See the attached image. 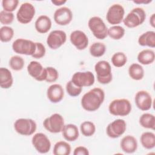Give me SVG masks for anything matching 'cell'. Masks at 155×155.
I'll return each instance as SVG.
<instances>
[{
  "label": "cell",
  "mask_w": 155,
  "mask_h": 155,
  "mask_svg": "<svg viewBox=\"0 0 155 155\" xmlns=\"http://www.w3.org/2000/svg\"><path fill=\"white\" fill-rule=\"evenodd\" d=\"M67 41L66 33L63 30H55L48 35L47 44L52 50H56L65 44Z\"/></svg>",
  "instance_id": "4fadbf2b"
},
{
  "label": "cell",
  "mask_w": 155,
  "mask_h": 155,
  "mask_svg": "<svg viewBox=\"0 0 155 155\" xmlns=\"http://www.w3.org/2000/svg\"><path fill=\"white\" fill-rule=\"evenodd\" d=\"M125 35V29L120 25H113L108 29V36L114 40H119Z\"/></svg>",
  "instance_id": "4dcf8cb0"
},
{
  "label": "cell",
  "mask_w": 155,
  "mask_h": 155,
  "mask_svg": "<svg viewBox=\"0 0 155 155\" xmlns=\"http://www.w3.org/2000/svg\"><path fill=\"white\" fill-rule=\"evenodd\" d=\"M105 99L104 91L98 87L85 93L81 98V106L87 111H94L99 108Z\"/></svg>",
  "instance_id": "6da1fadb"
},
{
  "label": "cell",
  "mask_w": 155,
  "mask_h": 155,
  "mask_svg": "<svg viewBox=\"0 0 155 155\" xmlns=\"http://www.w3.org/2000/svg\"><path fill=\"white\" fill-rule=\"evenodd\" d=\"M19 4L18 0H2V7L4 11L12 12L17 8Z\"/></svg>",
  "instance_id": "74e56055"
},
{
  "label": "cell",
  "mask_w": 155,
  "mask_h": 155,
  "mask_svg": "<svg viewBox=\"0 0 155 155\" xmlns=\"http://www.w3.org/2000/svg\"><path fill=\"white\" fill-rule=\"evenodd\" d=\"M140 125L148 129H151L154 130L155 129V117L151 113H145L142 114L139 120Z\"/></svg>",
  "instance_id": "83f0119b"
},
{
  "label": "cell",
  "mask_w": 155,
  "mask_h": 155,
  "mask_svg": "<svg viewBox=\"0 0 155 155\" xmlns=\"http://www.w3.org/2000/svg\"><path fill=\"white\" fill-rule=\"evenodd\" d=\"M28 73L33 78L38 81H45L47 77L46 68H44L41 63L38 61H32L27 68Z\"/></svg>",
  "instance_id": "2e32d148"
},
{
  "label": "cell",
  "mask_w": 155,
  "mask_h": 155,
  "mask_svg": "<svg viewBox=\"0 0 155 155\" xmlns=\"http://www.w3.org/2000/svg\"><path fill=\"white\" fill-rule=\"evenodd\" d=\"M14 128L19 134L23 136L32 135L36 130V122L28 118H19L14 123Z\"/></svg>",
  "instance_id": "52a82bcc"
},
{
  "label": "cell",
  "mask_w": 155,
  "mask_h": 155,
  "mask_svg": "<svg viewBox=\"0 0 155 155\" xmlns=\"http://www.w3.org/2000/svg\"><path fill=\"white\" fill-rule=\"evenodd\" d=\"M88 26L94 36L98 39H104L108 36V28L99 16L90 18L88 21Z\"/></svg>",
  "instance_id": "5b68a950"
},
{
  "label": "cell",
  "mask_w": 155,
  "mask_h": 155,
  "mask_svg": "<svg viewBox=\"0 0 155 155\" xmlns=\"http://www.w3.org/2000/svg\"><path fill=\"white\" fill-rule=\"evenodd\" d=\"M146 19V13L140 7L133 8L123 19L124 24L128 28H135L142 24Z\"/></svg>",
  "instance_id": "3957f363"
},
{
  "label": "cell",
  "mask_w": 155,
  "mask_h": 155,
  "mask_svg": "<svg viewBox=\"0 0 155 155\" xmlns=\"http://www.w3.org/2000/svg\"><path fill=\"white\" fill-rule=\"evenodd\" d=\"M132 107L127 99H116L112 101L108 106L109 113L113 116H126L131 111Z\"/></svg>",
  "instance_id": "7a4b0ae2"
},
{
  "label": "cell",
  "mask_w": 155,
  "mask_h": 155,
  "mask_svg": "<svg viewBox=\"0 0 155 155\" xmlns=\"http://www.w3.org/2000/svg\"><path fill=\"white\" fill-rule=\"evenodd\" d=\"M124 15L125 10L123 6L119 4H114L108 9L106 19L110 24L117 25L123 21Z\"/></svg>",
  "instance_id": "30bf717a"
},
{
  "label": "cell",
  "mask_w": 155,
  "mask_h": 155,
  "mask_svg": "<svg viewBox=\"0 0 155 155\" xmlns=\"http://www.w3.org/2000/svg\"><path fill=\"white\" fill-rule=\"evenodd\" d=\"M128 74L131 79L135 81H140L144 76L143 68L139 64L133 63L128 68Z\"/></svg>",
  "instance_id": "4316f807"
},
{
  "label": "cell",
  "mask_w": 155,
  "mask_h": 155,
  "mask_svg": "<svg viewBox=\"0 0 155 155\" xmlns=\"http://www.w3.org/2000/svg\"><path fill=\"white\" fill-rule=\"evenodd\" d=\"M31 143L36 150L41 154L48 153L51 148V142L48 137L42 133L34 134L31 139Z\"/></svg>",
  "instance_id": "7c38bea8"
},
{
  "label": "cell",
  "mask_w": 155,
  "mask_h": 155,
  "mask_svg": "<svg viewBox=\"0 0 155 155\" xmlns=\"http://www.w3.org/2000/svg\"><path fill=\"white\" fill-rule=\"evenodd\" d=\"M71 150V146L68 142L58 141L54 145L53 154L54 155H69Z\"/></svg>",
  "instance_id": "f1b7e54d"
},
{
  "label": "cell",
  "mask_w": 155,
  "mask_h": 155,
  "mask_svg": "<svg viewBox=\"0 0 155 155\" xmlns=\"http://www.w3.org/2000/svg\"><path fill=\"white\" fill-rule=\"evenodd\" d=\"M134 101L137 107L142 111L149 110L153 104L151 94L145 90L138 91L135 95Z\"/></svg>",
  "instance_id": "9a60e30c"
},
{
  "label": "cell",
  "mask_w": 155,
  "mask_h": 155,
  "mask_svg": "<svg viewBox=\"0 0 155 155\" xmlns=\"http://www.w3.org/2000/svg\"><path fill=\"white\" fill-rule=\"evenodd\" d=\"M12 49L18 54L32 56L35 52L36 42L29 39L18 38L13 42Z\"/></svg>",
  "instance_id": "8992f818"
},
{
  "label": "cell",
  "mask_w": 155,
  "mask_h": 155,
  "mask_svg": "<svg viewBox=\"0 0 155 155\" xmlns=\"http://www.w3.org/2000/svg\"><path fill=\"white\" fill-rule=\"evenodd\" d=\"M47 71V77L45 81L48 83L55 82L59 77V73L58 70L52 67H45Z\"/></svg>",
  "instance_id": "8d00e7d4"
},
{
  "label": "cell",
  "mask_w": 155,
  "mask_h": 155,
  "mask_svg": "<svg viewBox=\"0 0 155 155\" xmlns=\"http://www.w3.org/2000/svg\"><path fill=\"white\" fill-rule=\"evenodd\" d=\"M112 64L116 67H122L127 62V57L123 52H116L114 53L111 59Z\"/></svg>",
  "instance_id": "1f68e13d"
},
{
  "label": "cell",
  "mask_w": 155,
  "mask_h": 155,
  "mask_svg": "<svg viewBox=\"0 0 155 155\" xmlns=\"http://www.w3.org/2000/svg\"><path fill=\"white\" fill-rule=\"evenodd\" d=\"M35 8L29 2L22 3L16 13V19L19 22L27 24L30 22L35 16Z\"/></svg>",
  "instance_id": "9c48e42d"
},
{
  "label": "cell",
  "mask_w": 155,
  "mask_h": 155,
  "mask_svg": "<svg viewBox=\"0 0 155 155\" xmlns=\"http://www.w3.org/2000/svg\"><path fill=\"white\" fill-rule=\"evenodd\" d=\"M61 132L63 137L68 142L75 141L79 136L78 127L73 124L64 125Z\"/></svg>",
  "instance_id": "44dd1931"
},
{
  "label": "cell",
  "mask_w": 155,
  "mask_h": 155,
  "mask_svg": "<svg viewBox=\"0 0 155 155\" xmlns=\"http://www.w3.org/2000/svg\"><path fill=\"white\" fill-rule=\"evenodd\" d=\"M137 59L140 64L145 65L151 64L155 59L154 51L150 49H144L138 53Z\"/></svg>",
  "instance_id": "d4e9b609"
},
{
  "label": "cell",
  "mask_w": 155,
  "mask_h": 155,
  "mask_svg": "<svg viewBox=\"0 0 155 155\" xmlns=\"http://www.w3.org/2000/svg\"><path fill=\"white\" fill-rule=\"evenodd\" d=\"M71 81L76 86L82 88L93 85L94 83L95 78L91 71H78L73 74Z\"/></svg>",
  "instance_id": "8fae6325"
},
{
  "label": "cell",
  "mask_w": 155,
  "mask_h": 155,
  "mask_svg": "<svg viewBox=\"0 0 155 155\" xmlns=\"http://www.w3.org/2000/svg\"><path fill=\"white\" fill-rule=\"evenodd\" d=\"M138 43L141 46H147L151 48L155 47V32L154 31H147L138 38Z\"/></svg>",
  "instance_id": "cb8c5ba5"
},
{
  "label": "cell",
  "mask_w": 155,
  "mask_h": 155,
  "mask_svg": "<svg viewBox=\"0 0 155 155\" xmlns=\"http://www.w3.org/2000/svg\"><path fill=\"white\" fill-rule=\"evenodd\" d=\"M152 1L151 0H137V1H133V2L136 3V4H148L150 2H151Z\"/></svg>",
  "instance_id": "ee69618b"
},
{
  "label": "cell",
  "mask_w": 155,
  "mask_h": 155,
  "mask_svg": "<svg viewBox=\"0 0 155 155\" xmlns=\"http://www.w3.org/2000/svg\"><path fill=\"white\" fill-rule=\"evenodd\" d=\"M97 80L101 84H108L113 79L111 67L106 61H99L94 65Z\"/></svg>",
  "instance_id": "277c9868"
},
{
  "label": "cell",
  "mask_w": 155,
  "mask_h": 155,
  "mask_svg": "<svg viewBox=\"0 0 155 155\" xmlns=\"http://www.w3.org/2000/svg\"><path fill=\"white\" fill-rule=\"evenodd\" d=\"M54 22L59 25H67L73 19L71 10L67 7H62L56 9L53 15Z\"/></svg>",
  "instance_id": "e0dca14e"
},
{
  "label": "cell",
  "mask_w": 155,
  "mask_h": 155,
  "mask_svg": "<svg viewBox=\"0 0 155 155\" xmlns=\"http://www.w3.org/2000/svg\"><path fill=\"white\" fill-rule=\"evenodd\" d=\"M53 4H54L56 6H61L63 4H64L67 1L65 0H53L51 1Z\"/></svg>",
  "instance_id": "b9f144b4"
},
{
  "label": "cell",
  "mask_w": 155,
  "mask_h": 155,
  "mask_svg": "<svg viewBox=\"0 0 155 155\" xmlns=\"http://www.w3.org/2000/svg\"><path fill=\"white\" fill-rule=\"evenodd\" d=\"M80 130L82 134L85 137L93 136L96 131V126L91 121H84L80 125Z\"/></svg>",
  "instance_id": "d6a6232c"
},
{
  "label": "cell",
  "mask_w": 155,
  "mask_h": 155,
  "mask_svg": "<svg viewBox=\"0 0 155 155\" xmlns=\"http://www.w3.org/2000/svg\"><path fill=\"white\" fill-rule=\"evenodd\" d=\"M120 147L124 152L128 154L133 153L137 150V141L134 136L127 135L121 139Z\"/></svg>",
  "instance_id": "ffe728a7"
},
{
  "label": "cell",
  "mask_w": 155,
  "mask_h": 155,
  "mask_svg": "<svg viewBox=\"0 0 155 155\" xmlns=\"http://www.w3.org/2000/svg\"><path fill=\"white\" fill-rule=\"evenodd\" d=\"M127 124L121 119H117L110 122L107 127L106 133L107 136L112 139H116L122 136L125 131Z\"/></svg>",
  "instance_id": "5bb4252c"
},
{
  "label": "cell",
  "mask_w": 155,
  "mask_h": 155,
  "mask_svg": "<svg viewBox=\"0 0 155 155\" xmlns=\"http://www.w3.org/2000/svg\"><path fill=\"white\" fill-rule=\"evenodd\" d=\"M64 125V117L59 113H54L43 121L44 127L51 133L61 132Z\"/></svg>",
  "instance_id": "ba28073f"
},
{
  "label": "cell",
  "mask_w": 155,
  "mask_h": 155,
  "mask_svg": "<svg viewBox=\"0 0 155 155\" xmlns=\"http://www.w3.org/2000/svg\"><path fill=\"white\" fill-rule=\"evenodd\" d=\"M67 93L69 96L71 97H76L79 96L82 90V87H79L76 86L75 84L73 83V82L70 80L67 84L65 86Z\"/></svg>",
  "instance_id": "d590c367"
},
{
  "label": "cell",
  "mask_w": 155,
  "mask_h": 155,
  "mask_svg": "<svg viewBox=\"0 0 155 155\" xmlns=\"http://www.w3.org/2000/svg\"><path fill=\"white\" fill-rule=\"evenodd\" d=\"M88 150L83 146L77 147L73 151L74 155H89Z\"/></svg>",
  "instance_id": "60d3db41"
},
{
  "label": "cell",
  "mask_w": 155,
  "mask_h": 155,
  "mask_svg": "<svg viewBox=\"0 0 155 155\" xmlns=\"http://www.w3.org/2000/svg\"><path fill=\"white\" fill-rule=\"evenodd\" d=\"M71 43L79 50L85 49L88 45V38L86 34L81 30H74L70 36Z\"/></svg>",
  "instance_id": "ac0fdd59"
},
{
  "label": "cell",
  "mask_w": 155,
  "mask_h": 155,
  "mask_svg": "<svg viewBox=\"0 0 155 155\" xmlns=\"http://www.w3.org/2000/svg\"><path fill=\"white\" fill-rule=\"evenodd\" d=\"M47 96L48 100L52 103L55 104L61 102L64 96L63 87L58 84L51 85L47 88Z\"/></svg>",
  "instance_id": "d6986e66"
},
{
  "label": "cell",
  "mask_w": 155,
  "mask_h": 155,
  "mask_svg": "<svg viewBox=\"0 0 155 155\" xmlns=\"http://www.w3.org/2000/svg\"><path fill=\"white\" fill-rule=\"evenodd\" d=\"M46 53V49L44 44L41 42H36V50L34 54L31 56L33 58L41 59L44 57Z\"/></svg>",
  "instance_id": "ab89813d"
},
{
  "label": "cell",
  "mask_w": 155,
  "mask_h": 155,
  "mask_svg": "<svg viewBox=\"0 0 155 155\" xmlns=\"http://www.w3.org/2000/svg\"><path fill=\"white\" fill-rule=\"evenodd\" d=\"M150 25L154 28L155 27V14L153 13L150 18Z\"/></svg>",
  "instance_id": "7bdbcfd3"
},
{
  "label": "cell",
  "mask_w": 155,
  "mask_h": 155,
  "mask_svg": "<svg viewBox=\"0 0 155 155\" xmlns=\"http://www.w3.org/2000/svg\"><path fill=\"white\" fill-rule=\"evenodd\" d=\"M140 143L143 148L151 150L155 147V134L150 131L143 133L140 137Z\"/></svg>",
  "instance_id": "484cf974"
},
{
  "label": "cell",
  "mask_w": 155,
  "mask_h": 155,
  "mask_svg": "<svg viewBox=\"0 0 155 155\" xmlns=\"http://www.w3.org/2000/svg\"><path fill=\"white\" fill-rule=\"evenodd\" d=\"M14 14L12 12H5L4 10L0 12V22L2 24L8 25L13 22Z\"/></svg>",
  "instance_id": "f35d334b"
},
{
  "label": "cell",
  "mask_w": 155,
  "mask_h": 155,
  "mask_svg": "<svg viewBox=\"0 0 155 155\" xmlns=\"http://www.w3.org/2000/svg\"><path fill=\"white\" fill-rule=\"evenodd\" d=\"M13 83V78L11 71L7 68H0V86L2 88L8 89Z\"/></svg>",
  "instance_id": "603a6c76"
},
{
  "label": "cell",
  "mask_w": 155,
  "mask_h": 155,
  "mask_svg": "<svg viewBox=\"0 0 155 155\" xmlns=\"http://www.w3.org/2000/svg\"><path fill=\"white\" fill-rule=\"evenodd\" d=\"M14 36L13 28L8 26H2L0 29V40L2 42H8Z\"/></svg>",
  "instance_id": "836d02e7"
},
{
  "label": "cell",
  "mask_w": 155,
  "mask_h": 155,
  "mask_svg": "<svg viewBox=\"0 0 155 155\" xmlns=\"http://www.w3.org/2000/svg\"><path fill=\"white\" fill-rule=\"evenodd\" d=\"M106 51V46L104 43L96 42L92 44L89 48L90 54L95 58L101 57Z\"/></svg>",
  "instance_id": "f546056e"
},
{
  "label": "cell",
  "mask_w": 155,
  "mask_h": 155,
  "mask_svg": "<svg viewBox=\"0 0 155 155\" xmlns=\"http://www.w3.org/2000/svg\"><path fill=\"white\" fill-rule=\"evenodd\" d=\"M51 21L47 15H41L35 21V27L36 30L42 34L47 33L51 27Z\"/></svg>",
  "instance_id": "7402d4cb"
},
{
  "label": "cell",
  "mask_w": 155,
  "mask_h": 155,
  "mask_svg": "<svg viewBox=\"0 0 155 155\" xmlns=\"http://www.w3.org/2000/svg\"><path fill=\"white\" fill-rule=\"evenodd\" d=\"M9 66L15 71H20L24 67V60L19 56H13L9 60Z\"/></svg>",
  "instance_id": "e575fe53"
}]
</instances>
